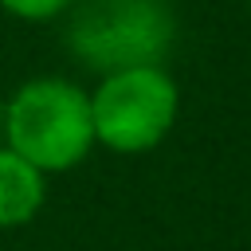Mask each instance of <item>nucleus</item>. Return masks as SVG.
Returning a JSON list of instances; mask_svg holds the SVG:
<instances>
[{"mask_svg": "<svg viewBox=\"0 0 251 251\" xmlns=\"http://www.w3.org/2000/svg\"><path fill=\"white\" fill-rule=\"evenodd\" d=\"M4 137L39 173H67L94 149L90 94L67 78H31L4 106Z\"/></svg>", "mask_w": 251, "mask_h": 251, "instance_id": "nucleus-1", "label": "nucleus"}, {"mask_svg": "<svg viewBox=\"0 0 251 251\" xmlns=\"http://www.w3.org/2000/svg\"><path fill=\"white\" fill-rule=\"evenodd\" d=\"M176 106V82L161 67L110 71L90 94L94 145H106L114 153H149L173 129Z\"/></svg>", "mask_w": 251, "mask_h": 251, "instance_id": "nucleus-3", "label": "nucleus"}, {"mask_svg": "<svg viewBox=\"0 0 251 251\" xmlns=\"http://www.w3.org/2000/svg\"><path fill=\"white\" fill-rule=\"evenodd\" d=\"M0 133H4V102H0Z\"/></svg>", "mask_w": 251, "mask_h": 251, "instance_id": "nucleus-6", "label": "nucleus"}, {"mask_svg": "<svg viewBox=\"0 0 251 251\" xmlns=\"http://www.w3.org/2000/svg\"><path fill=\"white\" fill-rule=\"evenodd\" d=\"M47 204V173H39L16 149H0V227L31 224Z\"/></svg>", "mask_w": 251, "mask_h": 251, "instance_id": "nucleus-4", "label": "nucleus"}, {"mask_svg": "<svg viewBox=\"0 0 251 251\" xmlns=\"http://www.w3.org/2000/svg\"><path fill=\"white\" fill-rule=\"evenodd\" d=\"M0 4H4V12L20 16V20H51L63 8H71L75 0H0Z\"/></svg>", "mask_w": 251, "mask_h": 251, "instance_id": "nucleus-5", "label": "nucleus"}, {"mask_svg": "<svg viewBox=\"0 0 251 251\" xmlns=\"http://www.w3.org/2000/svg\"><path fill=\"white\" fill-rule=\"evenodd\" d=\"M173 8L169 0H78L67 24V47L90 71H129L161 67L173 47Z\"/></svg>", "mask_w": 251, "mask_h": 251, "instance_id": "nucleus-2", "label": "nucleus"}]
</instances>
